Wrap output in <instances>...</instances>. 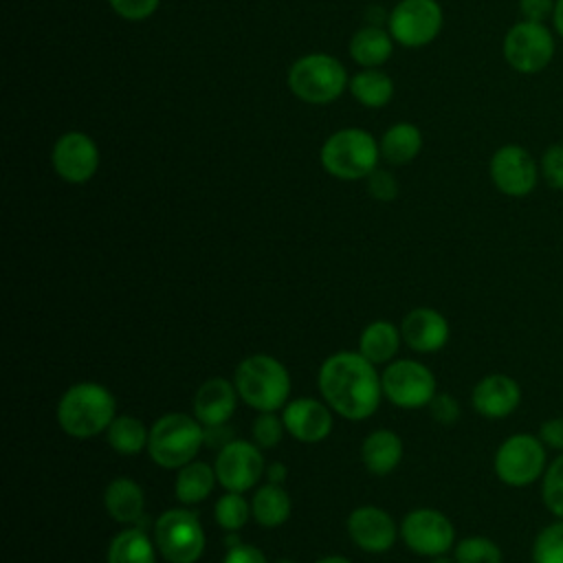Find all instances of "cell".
<instances>
[{"instance_id": "cell-13", "label": "cell", "mask_w": 563, "mask_h": 563, "mask_svg": "<svg viewBox=\"0 0 563 563\" xmlns=\"http://www.w3.org/2000/svg\"><path fill=\"white\" fill-rule=\"evenodd\" d=\"M442 26L435 0H402L389 15V33L405 46L429 44Z\"/></svg>"}, {"instance_id": "cell-22", "label": "cell", "mask_w": 563, "mask_h": 563, "mask_svg": "<svg viewBox=\"0 0 563 563\" xmlns=\"http://www.w3.org/2000/svg\"><path fill=\"white\" fill-rule=\"evenodd\" d=\"M103 506L117 523H136L145 512V493L132 477H114L103 490Z\"/></svg>"}, {"instance_id": "cell-27", "label": "cell", "mask_w": 563, "mask_h": 563, "mask_svg": "<svg viewBox=\"0 0 563 563\" xmlns=\"http://www.w3.org/2000/svg\"><path fill=\"white\" fill-rule=\"evenodd\" d=\"M108 444L119 455H139L143 449H147L150 429L130 413H117V418L110 422L106 431Z\"/></svg>"}, {"instance_id": "cell-39", "label": "cell", "mask_w": 563, "mask_h": 563, "mask_svg": "<svg viewBox=\"0 0 563 563\" xmlns=\"http://www.w3.org/2000/svg\"><path fill=\"white\" fill-rule=\"evenodd\" d=\"M110 4L125 20H145L156 11L158 0H110Z\"/></svg>"}, {"instance_id": "cell-36", "label": "cell", "mask_w": 563, "mask_h": 563, "mask_svg": "<svg viewBox=\"0 0 563 563\" xmlns=\"http://www.w3.org/2000/svg\"><path fill=\"white\" fill-rule=\"evenodd\" d=\"M541 174L552 189H563V143H554L541 158Z\"/></svg>"}, {"instance_id": "cell-26", "label": "cell", "mask_w": 563, "mask_h": 563, "mask_svg": "<svg viewBox=\"0 0 563 563\" xmlns=\"http://www.w3.org/2000/svg\"><path fill=\"white\" fill-rule=\"evenodd\" d=\"M156 543L139 528H123L108 545V563H156Z\"/></svg>"}, {"instance_id": "cell-47", "label": "cell", "mask_w": 563, "mask_h": 563, "mask_svg": "<svg viewBox=\"0 0 563 563\" xmlns=\"http://www.w3.org/2000/svg\"><path fill=\"white\" fill-rule=\"evenodd\" d=\"M431 563H455V559H449L446 554H440V556H433Z\"/></svg>"}, {"instance_id": "cell-25", "label": "cell", "mask_w": 563, "mask_h": 563, "mask_svg": "<svg viewBox=\"0 0 563 563\" xmlns=\"http://www.w3.org/2000/svg\"><path fill=\"white\" fill-rule=\"evenodd\" d=\"M292 510L290 504V495L286 493V488L282 484H262L253 499H251V512L253 519L262 526V528H277L282 523L288 521Z\"/></svg>"}, {"instance_id": "cell-38", "label": "cell", "mask_w": 563, "mask_h": 563, "mask_svg": "<svg viewBox=\"0 0 563 563\" xmlns=\"http://www.w3.org/2000/svg\"><path fill=\"white\" fill-rule=\"evenodd\" d=\"M367 191H369L376 200L389 202V200H394L396 194H398V183H396V178H394L389 172L374 169V172L367 176Z\"/></svg>"}, {"instance_id": "cell-18", "label": "cell", "mask_w": 563, "mask_h": 563, "mask_svg": "<svg viewBox=\"0 0 563 563\" xmlns=\"http://www.w3.org/2000/svg\"><path fill=\"white\" fill-rule=\"evenodd\" d=\"M473 409L490 420L508 418L521 402V387L508 374H486L471 391Z\"/></svg>"}, {"instance_id": "cell-23", "label": "cell", "mask_w": 563, "mask_h": 563, "mask_svg": "<svg viewBox=\"0 0 563 563\" xmlns=\"http://www.w3.org/2000/svg\"><path fill=\"white\" fill-rule=\"evenodd\" d=\"M400 341V328L387 319H376L363 328L358 336V352L374 365H383L396 356Z\"/></svg>"}, {"instance_id": "cell-43", "label": "cell", "mask_w": 563, "mask_h": 563, "mask_svg": "<svg viewBox=\"0 0 563 563\" xmlns=\"http://www.w3.org/2000/svg\"><path fill=\"white\" fill-rule=\"evenodd\" d=\"M233 438V429L224 422V424H213V427H205V444L220 451L222 446H227Z\"/></svg>"}, {"instance_id": "cell-44", "label": "cell", "mask_w": 563, "mask_h": 563, "mask_svg": "<svg viewBox=\"0 0 563 563\" xmlns=\"http://www.w3.org/2000/svg\"><path fill=\"white\" fill-rule=\"evenodd\" d=\"M288 477V468L282 462H273L266 466V482L271 484H284Z\"/></svg>"}, {"instance_id": "cell-5", "label": "cell", "mask_w": 563, "mask_h": 563, "mask_svg": "<svg viewBox=\"0 0 563 563\" xmlns=\"http://www.w3.org/2000/svg\"><path fill=\"white\" fill-rule=\"evenodd\" d=\"M154 543L167 563H196L207 545L205 528L189 508H169L154 523Z\"/></svg>"}, {"instance_id": "cell-30", "label": "cell", "mask_w": 563, "mask_h": 563, "mask_svg": "<svg viewBox=\"0 0 563 563\" xmlns=\"http://www.w3.org/2000/svg\"><path fill=\"white\" fill-rule=\"evenodd\" d=\"M352 95L367 108H380L391 99L394 84L380 70H361L350 81Z\"/></svg>"}, {"instance_id": "cell-37", "label": "cell", "mask_w": 563, "mask_h": 563, "mask_svg": "<svg viewBox=\"0 0 563 563\" xmlns=\"http://www.w3.org/2000/svg\"><path fill=\"white\" fill-rule=\"evenodd\" d=\"M429 411H431V418L435 422L453 424L460 418V402L451 394L442 391V394L433 396V400L429 402Z\"/></svg>"}, {"instance_id": "cell-21", "label": "cell", "mask_w": 563, "mask_h": 563, "mask_svg": "<svg viewBox=\"0 0 563 563\" xmlns=\"http://www.w3.org/2000/svg\"><path fill=\"white\" fill-rule=\"evenodd\" d=\"M405 446L396 431L391 429H376L365 435L361 444V460L363 466L372 475H389L402 462Z\"/></svg>"}, {"instance_id": "cell-46", "label": "cell", "mask_w": 563, "mask_h": 563, "mask_svg": "<svg viewBox=\"0 0 563 563\" xmlns=\"http://www.w3.org/2000/svg\"><path fill=\"white\" fill-rule=\"evenodd\" d=\"M314 563H352V561L345 559V556H339V554H328V556H321V559L314 561Z\"/></svg>"}, {"instance_id": "cell-1", "label": "cell", "mask_w": 563, "mask_h": 563, "mask_svg": "<svg viewBox=\"0 0 563 563\" xmlns=\"http://www.w3.org/2000/svg\"><path fill=\"white\" fill-rule=\"evenodd\" d=\"M317 385L330 409L352 422L374 416L383 398L380 374L361 352L330 354L319 367Z\"/></svg>"}, {"instance_id": "cell-24", "label": "cell", "mask_w": 563, "mask_h": 563, "mask_svg": "<svg viewBox=\"0 0 563 563\" xmlns=\"http://www.w3.org/2000/svg\"><path fill=\"white\" fill-rule=\"evenodd\" d=\"M216 484H218L216 468L209 466L207 462L194 460L178 468L174 495L183 506H194V504L205 501L211 495Z\"/></svg>"}, {"instance_id": "cell-35", "label": "cell", "mask_w": 563, "mask_h": 563, "mask_svg": "<svg viewBox=\"0 0 563 563\" xmlns=\"http://www.w3.org/2000/svg\"><path fill=\"white\" fill-rule=\"evenodd\" d=\"M286 427L275 411H260L253 420V442L260 449H275L282 442Z\"/></svg>"}, {"instance_id": "cell-19", "label": "cell", "mask_w": 563, "mask_h": 563, "mask_svg": "<svg viewBox=\"0 0 563 563\" xmlns=\"http://www.w3.org/2000/svg\"><path fill=\"white\" fill-rule=\"evenodd\" d=\"M400 334L402 341L422 354H431L438 352L446 345L449 336H451V328L449 321L442 312L420 306V308H411L400 323Z\"/></svg>"}, {"instance_id": "cell-33", "label": "cell", "mask_w": 563, "mask_h": 563, "mask_svg": "<svg viewBox=\"0 0 563 563\" xmlns=\"http://www.w3.org/2000/svg\"><path fill=\"white\" fill-rule=\"evenodd\" d=\"M532 563H563V519L545 526L532 545Z\"/></svg>"}, {"instance_id": "cell-42", "label": "cell", "mask_w": 563, "mask_h": 563, "mask_svg": "<svg viewBox=\"0 0 563 563\" xmlns=\"http://www.w3.org/2000/svg\"><path fill=\"white\" fill-rule=\"evenodd\" d=\"M556 0H519V11L523 20L543 22L548 15L554 13Z\"/></svg>"}, {"instance_id": "cell-7", "label": "cell", "mask_w": 563, "mask_h": 563, "mask_svg": "<svg viewBox=\"0 0 563 563\" xmlns=\"http://www.w3.org/2000/svg\"><path fill=\"white\" fill-rule=\"evenodd\" d=\"M495 475L512 488H523L543 477L548 468L545 444L539 435L515 433L506 438L493 457Z\"/></svg>"}, {"instance_id": "cell-15", "label": "cell", "mask_w": 563, "mask_h": 563, "mask_svg": "<svg viewBox=\"0 0 563 563\" xmlns=\"http://www.w3.org/2000/svg\"><path fill=\"white\" fill-rule=\"evenodd\" d=\"M347 534L365 552H387L400 537L391 515L378 506H358L347 515Z\"/></svg>"}, {"instance_id": "cell-29", "label": "cell", "mask_w": 563, "mask_h": 563, "mask_svg": "<svg viewBox=\"0 0 563 563\" xmlns=\"http://www.w3.org/2000/svg\"><path fill=\"white\" fill-rule=\"evenodd\" d=\"M350 55L361 64V66H378L389 59L391 55V42L385 31L376 26L361 29L352 42H350Z\"/></svg>"}, {"instance_id": "cell-12", "label": "cell", "mask_w": 563, "mask_h": 563, "mask_svg": "<svg viewBox=\"0 0 563 563\" xmlns=\"http://www.w3.org/2000/svg\"><path fill=\"white\" fill-rule=\"evenodd\" d=\"M213 468L218 484L233 493L251 490L266 473L262 449L246 440H231L227 446H222L216 455Z\"/></svg>"}, {"instance_id": "cell-20", "label": "cell", "mask_w": 563, "mask_h": 563, "mask_svg": "<svg viewBox=\"0 0 563 563\" xmlns=\"http://www.w3.org/2000/svg\"><path fill=\"white\" fill-rule=\"evenodd\" d=\"M238 398L240 396L233 380H227L222 376L207 378L194 396V416L202 422V427L224 424L233 416Z\"/></svg>"}, {"instance_id": "cell-40", "label": "cell", "mask_w": 563, "mask_h": 563, "mask_svg": "<svg viewBox=\"0 0 563 563\" xmlns=\"http://www.w3.org/2000/svg\"><path fill=\"white\" fill-rule=\"evenodd\" d=\"M222 563H268V561L260 548L251 543H238L233 548H227Z\"/></svg>"}, {"instance_id": "cell-48", "label": "cell", "mask_w": 563, "mask_h": 563, "mask_svg": "<svg viewBox=\"0 0 563 563\" xmlns=\"http://www.w3.org/2000/svg\"><path fill=\"white\" fill-rule=\"evenodd\" d=\"M277 563H295V561H290V559H282V561H277Z\"/></svg>"}, {"instance_id": "cell-16", "label": "cell", "mask_w": 563, "mask_h": 563, "mask_svg": "<svg viewBox=\"0 0 563 563\" xmlns=\"http://www.w3.org/2000/svg\"><path fill=\"white\" fill-rule=\"evenodd\" d=\"M99 165V152L90 136L81 132H66L53 147V167L66 183L79 185L95 176Z\"/></svg>"}, {"instance_id": "cell-14", "label": "cell", "mask_w": 563, "mask_h": 563, "mask_svg": "<svg viewBox=\"0 0 563 563\" xmlns=\"http://www.w3.org/2000/svg\"><path fill=\"white\" fill-rule=\"evenodd\" d=\"M490 178L501 194L523 198L537 185V163L528 150L504 145L490 158Z\"/></svg>"}, {"instance_id": "cell-3", "label": "cell", "mask_w": 563, "mask_h": 563, "mask_svg": "<svg viewBox=\"0 0 563 563\" xmlns=\"http://www.w3.org/2000/svg\"><path fill=\"white\" fill-rule=\"evenodd\" d=\"M233 385L242 402L255 411H279L290 396V374L286 365L271 354H251L233 372Z\"/></svg>"}, {"instance_id": "cell-8", "label": "cell", "mask_w": 563, "mask_h": 563, "mask_svg": "<svg viewBox=\"0 0 563 563\" xmlns=\"http://www.w3.org/2000/svg\"><path fill=\"white\" fill-rule=\"evenodd\" d=\"M345 68L330 55H306L288 73L290 90L308 103H328L345 88Z\"/></svg>"}, {"instance_id": "cell-32", "label": "cell", "mask_w": 563, "mask_h": 563, "mask_svg": "<svg viewBox=\"0 0 563 563\" xmlns=\"http://www.w3.org/2000/svg\"><path fill=\"white\" fill-rule=\"evenodd\" d=\"M455 563H501V548L482 534L464 537L453 548Z\"/></svg>"}, {"instance_id": "cell-17", "label": "cell", "mask_w": 563, "mask_h": 563, "mask_svg": "<svg viewBox=\"0 0 563 563\" xmlns=\"http://www.w3.org/2000/svg\"><path fill=\"white\" fill-rule=\"evenodd\" d=\"M286 433L303 444L321 442L332 431V409L317 398H295L282 409Z\"/></svg>"}, {"instance_id": "cell-4", "label": "cell", "mask_w": 563, "mask_h": 563, "mask_svg": "<svg viewBox=\"0 0 563 563\" xmlns=\"http://www.w3.org/2000/svg\"><path fill=\"white\" fill-rule=\"evenodd\" d=\"M205 446V427L196 416L172 411L150 427L147 453L154 464L176 471L196 460Z\"/></svg>"}, {"instance_id": "cell-6", "label": "cell", "mask_w": 563, "mask_h": 563, "mask_svg": "<svg viewBox=\"0 0 563 563\" xmlns=\"http://www.w3.org/2000/svg\"><path fill=\"white\" fill-rule=\"evenodd\" d=\"M378 147L372 134L363 130L334 132L321 150V163L328 174L341 180L365 178L376 169Z\"/></svg>"}, {"instance_id": "cell-11", "label": "cell", "mask_w": 563, "mask_h": 563, "mask_svg": "<svg viewBox=\"0 0 563 563\" xmlns=\"http://www.w3.org/2000/svg\"><path fill=\"white\" fill-rule=\"evenodd\" d=\"M554 55L552 33L543 22L521 20L504 37V57L506 62L526 75L543 70Z\"/></svg>"}, {"instance_id": "cell-9", "label": "cell", "mask_w": 563, "mask_h": 563, "mask_svg": "<svg viewBox=\"0 0 563 563\" xmlns=\"http://www.w3.org/2000/svg\"><path fill=\"white\" fill-rule=\"evenodd\" d=\"M383 396L400 409L429 407L438 394V383L433 372L413 358L389 361L380 374Z\"/></svg>"}, {"instance_id": "cell-28", "label": "cell", "mask_w": 563, "mask_h": 563, "mask_svg": "<svg viewBox=\"0 0 563 563\" xmlns=\"http://www.w3.org/2000/svg\"><path fill=\"white\" fill-rule=\"evenodd\" d=\"M420 145H422V134L416 125L396 123L383 134L380 154L391 165H405L420 152Z\"/></svg>"}, {"instance_id": "cell-41", "label": "cell", "mask_w": 563, "mask_h": 563, "mask_svg": "<svg viewBox=\"0 0 563 563\" xmlns=\"http://www.w3.org/2000/svg\"><path fill=\"white\" fill-rule=\"evenodd\" d=\"M539 438L545 444V449L563 453V418H548L539 427Z\"/></svg>"}, {"instance_id": "cell-34", "label": "cell", "mask_w": 563, "mask_h": 563, "mask_svg": "<svg viewBox=\"0 0 563 563\" xmlns=\"http://www.w3.org/2000/svg\"><path fill=\"white\" fill-rule=\"evenodd\" d=\"M541 497L545 508L563 519V453H559L545 468L543 473V484H541Z\"/></svg>"}, {"instance_id": "cell-10", "label": "cell", "mask_w": 563, "mask_h": 563, "mask_svg": "<svg viewBox=\"0 0 563 563\" xmlns=\"http://www.w3.org/2000/svg\"><path fill=\"white\" fill-rule=\"evenodd\" d=\"M400 539L420 556H440L455 548V528L451 519L435 508H416L400 523Z\"/></svg>"}, {"instance_id": "cell-45", "label": "cell", "mask_w": 563, "mask_h": 563, "mask_svg": "<svg viewBox=\"0 0 563 563\" xmlns=\"http://www.w3.org/2000/svg\"><path fill=\"white\" fill-rule=\"evenodd\" d=\"M552 15H554V26H556L559 35L563 37V0H556Z\"/></svg>"}, {"instance_id": "cell-2", "label": "cell", "mask_w": 563, "mask_h": 563, "mask_svg": "<svg viewBox=\"0 0 563 563\" xmlns=\"http://www.w3.org/2000/svg\"><path fill=\"white\" fill-rule=\"evenodd\" d=\"M114 418L117 400L101 383H75L57 402V422L62 431L77 440H88L108 431Z\"/></svg>"}, {"instance_id": "cell-31", "label": "cell", "mask_w": 563, "mask_h": 563, "mask_svg": "<svg viewBox=\"0 0 563 563\" xmlns=\"http://www.w3.org/2000/svg\"><path fill=\"white\" fill-rule=\"evenodd\" d=\"M213 517L218 526L227 532H238L246 526V521L253 517L251 501L244 499L242 493L227 490L213 506Z\"/></svg>"}]
</instances>
